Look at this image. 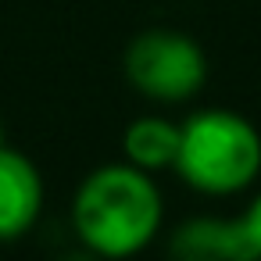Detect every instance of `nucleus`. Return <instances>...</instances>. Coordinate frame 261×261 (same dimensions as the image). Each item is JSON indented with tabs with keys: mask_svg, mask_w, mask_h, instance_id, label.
<instances>
[{
	"mask_svg": "<svg viewBox=\"0 0 261 261\" xmlns=\"http://www.w3.org/2000/svg\"><path fill=\"white\" fill-rule=\"evenodd\" d=\"M165 218V200L150 172L118 161L90 172L72 200V229L83 250L122 261L150 247Z\"/></svg>",
	"mask_w": 261,
	"mask_h": 261,
	"instance_id": "obj_1",
	"label": "nucleus"
},
{
	"mask_svg": "<svg viewBox=\"0 0 261 261\" xmlns=\"http://www.w3.org/2000/svg\"><path fill=\"white\" fill-rule=\"evenodd\" d=\"M175 172L207 197H232L261 175V133L229 108H207L179 125Z\"/></svg>",
	"mask_w": 261,
	"mask_h": 261,
	"instance_id": "obj_2",
	"label": "nucleus"
},
{
	"mask_svg": "<svg viewBox=\"0 0 261 261\" xmlns=\"http://www.w3.org/2000/svg\"><path fill=\"white\" fill-rule=\"evenodd\" d=\"M125 79L158 104L193 100L207 83V58L200 43L179 29H143L125 47Z\"/></svg>",
	"mask_w": 261,
	"mask_h": 261,
	"instance_id": "obj_3",
	"label": "nucleus"
},
{
	"mask_svg": "<svg viewBox=\"0 0 261 261\" xmlns=\"http://www.w3.org/2000/svg\"><path fill=\"white\" fill-rule=\"evenodd\" d=\"M43 211L40 168L11 147H0V243L25 236Z\"/></svg>",
	"mask_w": 261,
	"mask_h": 261,
	"instance_id": "obj_4",
	"label": "nucleus"
},
{
	"mask_svg": "<svg viewBox=\"0 0 261 261\" xmlns=\"http://www.w3.org/2000/svg\"><path fill=\"white\" fill-rule=\"evenodd\" d=\"M168 261H257L243 218H190L168 240Z\"/></svg>",
	"mask_w": 261,
	"mask_h": 261,
	"instance_id": "obj_5",
	"label": "nucleus"
},
{
	"mask_svg": "<svg viewBox=\"0 0 261 261\" xmlns=\"http://www.w3.org/2000/svg\"><path fill=\"white\" fill-rule=\"evenodd\" d=\"M122 150L125 161L143 168V172H165L175 168L179 158V125L161 118V115H140L136 122H129V129L122 133Z\"/></svg>",
	"mask_w": 261,
	"mask_h": 261,
	"instance_id": "obj_6",
	"label": "nucleus"
},
{
	"mask_svg": "<svg viewBox=\"0 0 261 261\" xmlns=\"http://www.w3.org/2000/svg\"><path fill=\"white\" fill-rule=\"evenodd\" d=\"M240 218H243V225H247V232H250V243H254V250H257V261H261V193L250 200V207H247Z\"/></svg>",
	"mask_w": 261,
	"mask_h": 261,
	"instance_id": "obj_7",
	"label": "nucleus"
},
{
	"mask_svg": "<svg viewBox=\"0 0 261 261\" xmlns=\"http://www.w3.org/2000/svg\"><path fill=\"white\" fill-rule=\"evenodd\" d=\"M61 261H100V257L90 254V250H79V254H68V257H61Z\"/></svg>",
	"mask_w": 261,
	"mask_h": 261,
	"instance_id": "obj_8",
	"label": "nucleus"
},
{
	"mask_svg": "<svg viewBox=\"0 0 261 261\" xmlns=\"http://www.w3.org/2000/svg\"><path fill=\"white\" fill-rule=\"evenodd\" d=\"M0 147H8V136H4V122H0Z\"/></svg>",
	"mask_w": 261,
	"mask_h": 261,
	"instance_id": "obj_9",
	"label": "nucleus"
}]
</instances>
